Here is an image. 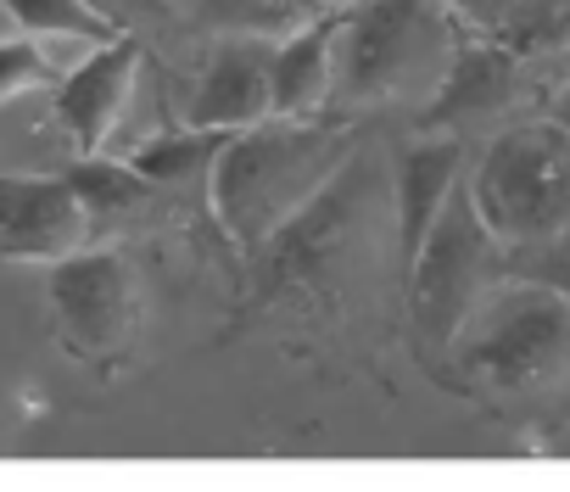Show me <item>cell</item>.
Listing matches in <instances>:
<instances>
[{"mask_svg":"<svg viewBox=\"0 0 570 492\" xmlns=\"http://www.w3.org/2000/svg\"><path fill=\"white\" fill-rule=\"evenodd\" d=\"M90 7H96L112 29H124V35H135V23H163V18H174V0H90Z\"/></svg>","mask_w":570,"mask_h":492,"instance_id":"cell-21","label":"cell"},{"mask_svg":"<svg viewBox=\"0 0 570 492\" xmlns=\"http://www.w3.org/2000/svg\"><path fill=\"white\" fill-rule=\"evenodd\" d=\"M268 57L274 40L257 35H213L190 90H185V124L196 129H246L274 118L268 107Z\"/></svg>","mask_w":570,"mask_h":492,"instance_id":"cell-11","label":"cell"},{"mask_svg":"<svg viewBox=\"0 0 570 492\" xmlns=\"http://www.w3.org/2000/svg\"><path fill=\"white\" fill-rule=\"evenodd\" d=\"M442 7H448V18L464 29V35H492L498 29V18L509 12V0H442Z\"/></svg>","mask_w":570,"mask_h":492,"instance_id":"cell-22","label":"cell"},{"mask_svg":"<svg viewBox=\"0 0 570 492\" xmlns=\"http://www.w3.org/2000/svg\"><path fill=\"white\" fill-rule=\"evenodd\" d=\"M464 29L442 0H347L331 62V118H353L370 107L425 101Z\"/></svg>","mask_w":570,"mask_h":492,"instance_id":"cell-3","label":"cell"},{"mask_svg":"<svg viewBox=\"0 0 570 492\" xmlns=\"http://www.w3.org/2000/svg\"><path fill=\"white\" fill-rule=\"evenodd\" d=\"M224 140H229V129H196V124H179V129H163V135L140 140L129 163H135L151 185H163L168 196H179V190H190V185L207 190V174H213Z\"/></svg>","mask_w":570,"mask_h":492,"instance_id":"cell-15","label":"cell"},{"mask_svg":"<svg viewBox=\"0 0 570 492\" xmlns=\"http://www.w3.org/2000/svg\"><path fill=\"white\" fill-rule=\"evenodd\" d=\"M475 213L503 246L542 240L570 224V129L553 118L509 124L464 174Z\"/></svg>","mask_w":570,"mask_h":492,"instance_id":"cell-5","label":"cell"},{"mask_svg":"<svg viewBox=\"0 0 570 492\" xmlns=\"http://www.w3.org/2000/svg\"><path fill=\"white\" fill-rule=\"evenodd\" d=\"M520 96H525V62L481 35H464L453 46L442 85L420 101V135H459L464 140V129L503 118Z\"/></svg>","mask_w":570,"mask_h":492,"instance_id":"cell-10","label":"cell"},{"mask_svg":"<svg viewBox=\"0 0 570 492\" xmlns=\"http://www.w3.org/2000/svg\"><path fill=\"white\" fill-rule=\"evenodd\" d=\"M453 370L498 397L548 392L570 375V297L520 275H503L459 325L448 347Z\"/></svg>","mask_w":570,"mask_h":492,"instance_id":"cell-4","label":"cell"},{"mask_svg":"<svg viewBox=\"0 0 570 492\" xmlns=\"http://www.w3.org/2000/svg\"><path fill=\"white\" fill-rule=\"evenodd\" d=\"M358 151L353 118H263L224 140L207 174V207L218 229L252 253L292 218L347 157Z\"/></svg>","mask_w":570,"mask_h":492,"instance_id":"cell-1","label":"cell"},{"mask_svg":"<svg viewBox=\"0 0 570 492\" xmlns=\"http://www.w3.org/2000/svg\"><path fill=\"white\" fill-rule=\"evenodd\" d=\"M7 12L29 40H85V46H107L118 40L124 29H112L90 0H0Z\"/></svg>","mask_w":570,"mask_h":492,"instance_id":"cell-18","label":"cell"},{"mask_svg":"<svg viewBox=\"0 0 570 492\" xmlns=\"http://www.w3.org/2000/svg\"><path fill=\"white\" fill-rule=\"evenodd\" d=\"M347 7V0H190V18L207 35H257V40H285L292 29Z\"/></svg>","mask_w":570,"mask_h":492,"instance_id":"cell-16","label":"cell"},{"mask_svg":"<svg viewBox=\"0 0 570 492\" xmlns=\"http://www.w3.org/2000/svg\"><path fill=\"white\" fill-rule=\"evenodd\" d=\"M46 297L57 319V342L73 364L96 375H118L140 342V269L118 246H79V253L46 264Z\"/></svg>","mask_w":570,"mask_h":492,"instance_id":"cell-7","label":"cell"},{"mask_svg":"<svg viewBox=\"0 0 570 492\" xmlns=\"http://www.w3.org/2000/svg\"><path fill=\"white\" fill-rule=\"evenodd\" d=\"M381 168L370 157H347L292 218H285L263 246H252V286L246 314H268L279 303H336L342 286L370 258V224H375V190Z\"/></svg>","mask_w":570,"mask_h":492,"instance_id":"cell-2","label":"cell"},{"mask_svg":"<svg viewBox=\"0 0 570 492\" xmlns=\"http://www.w3.org/2000/svg\"><path fill=\"white\" fill-rule=\"evenodd\" d=\"M548 118H553V124H564V129H570V85H564V90H559V96H553V112H548Z\"/></svg>","mask_w":570,"mask_h":492,"instance_id":"cell-23","label":"cell"},{"mask_svg":"<svg viewBox=\"0 0 570 492\" xmlns=\"http://www.w3.org/2000/svg\"><path fill=\"white\" fill-rule=\"evenodd\" d=\"M342 7L274 40L268 57V107L274 118H325L331 107V62H336Z\"/></svg>","mask_w":570,"mask_h":492,"instance_id":"cell-13","label":"cell"},{"mask_svg":"<svg viewBox=\"0 0 570 492\" xmlns=\"http://www.w3.org/2000/svg\"><path fill=\"white\" fill-rule=\"evenodd\" d=\"M464 179V140L459 135H420L392 163V229H397V275L414 264L425 229L436 224L442 201Z\"/></svg>","mask_w":570,"mask_h":492,"instance_id":"cell-12","label":"cell"},{"mask_svg":"<svg viewBox=\"0 0 570 492\" xmlns=\"http://www.w3.org/2000/svg\"><path fill=\"white\" fill-rule=\"evenodd\" d=\"M140 62H146L140 35H118L107 46H90L57 79V129L73 140V157H90L118 135V124L135 101Z\"/></svg>","mask_w":570,"mask_h":492,"instance_id":"cell-9","label":"cell"},{"mask_svg":"<svg viewBox=\"0 0 570 492\" xmlns=\"http://www.w3.org/2000/svg\"><path fill=\"white\" fill-rule=\"evenodd\" d=\"M503 275H520V281H537V286H553L570 297V224L542 240L503 246Z\"/></svg>","mask_w":570,"mask_h":492,"instance_id":"cell-19","label":"cell"},{"mask_svg":"<svg viewBox=\"0 0 570 492\" xmlns=\"http://www.w3.org/2000/svg\"><path fill=\"white\" fill-rule=\"evenodd\" d=\"M503 281V240L487 229V218L470 201V185L459 179L453 196L442 201L436 224L425 229L414 264L403 269V292H409V319L425 353L453 347L459 325L470 319V308Z\"/></svg>","mask_w":570,"mask_h":492,"instance_id":"cell-6","label":"cell"},{"mask_svg":"<svg viewBox=\"0 0 570 492\" xmlns=\"http://www.w3.org/2000/svg\"><path fill=\"white\" fill-rule=\"evenodd\" d=\"M492 46L514 51L520 62L564 57L570 51V0H509V12L487 35Z\"/></svg>","mask_w":570,"mask_h":492,"instance_id":"cell-17","label":"cell"},{"mask_svg":"<svg viewBox=\"0 0 570 492\" xmlns=\"http://www.w3.org/2000/svg\"><path fill=\"white\" fill-rule=\"evenodd\" d=\"M62 68L51 62L46 40H0V101L29 96V90H57Z\"/></svg>","mask_w":570,"mask_h":492,"instance_id":"cell-20","label":"cell"},{"mask_svg":"<svg viewBox=\"0 0 570 492\" xmlns=\"http://www.w3.org/2000/svg\"><path fill=\"white\" fill-rule=\"evenodd\" d=\"M62 179L73 185V196L85 201V213H90L96 224H107V218H135V213H146V207H157V201L168 196V190L151 185L135 163H118V157H101V151L73 157V163L62 168Z\"/></svg>","mask_w":570,"mask_h":492,"instance_id":"cell-14","label":"cell"},{"mask_svg":"<svg viewBox=\"0 0 570 492\" xmlns=\"http://www.w3.org/2000/svg\"><path fill=\"white\" fill-rule=\"evenodd\" d=\"M96 240V218L62 174H0V258L57 264Z\"/></svg>","mask_w":570,"mask_h":492,"instance_id":"cell-8","label":"cell"}]
</instances>
